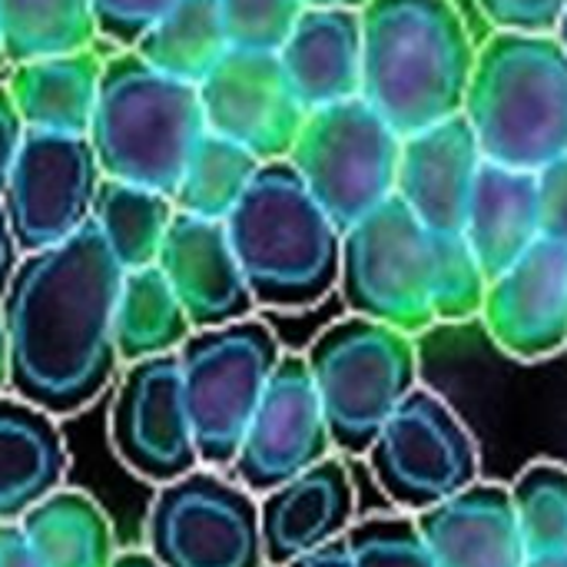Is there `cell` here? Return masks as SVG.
I'll use <instances>...</instances> for the list:
<instances>
[{"label": "cell", "instance_id": "6da1fadb", "mask_svg": "<svg viewBox=\"0 0 567 567\" xmlns=\"http://www.w3.org/2000/svg\"><path fill=\"white\" fill-rule=\"evenodd\" d=\"M120 282L123 269L93 219L20 259L0 302L17 399L47 415H73L103 392L120 359L113 342Z\"/></svg>", "mask_w": 567, "mask_h": 567}, {"label": "cell", "instance_id": "7a4b0ae2", "mask_svg": "<svg viewBox=\"0 0 567 567\" xmlns=\"http://www.w3.org/2000/svg\"><path fill=\"white\" fill-rule=\"evenodd\" d=\"M362 100L405 140L465 106L478 47L452 0H369Z\"/></svg>", "mask_w": 567, "mask_h": 567}, {"label": "cell", "instance_id": "3957f363", "mask_svg": "<svg viewBox=\"0 0 567 567\" xmlns=\"http://www.w3.org/2000/svg\"><path fill=\"white\" fill-rule=\"evenodd\" d=\"M226 233L262 309L302 312L339 286L342 229L312 199L289 159L259 166L229 213Z\"/></svg>", "mask_w": 567, "mask_h": 567}, {"label": "cell", "instance_id": "277c9868", "mask_svg": "<svg viewBox=\"0 0 567 567\" xmlns=\"http://www.w3.org/2000/svg\"><path fill=\"white\" fill-rule=\"evenodd\" d=\"M482 156L538 173L567 156V53L555 33L495 30L462 106Z\"/></svg>", "mask_w": 567, "mask_h": 567}, {"label": "cell", "instance_id": "5b68a950", "mask_svg": "<svg viewBox=\"0 0 567 567\" xmlns=\"http://www.w3.org/2000/svg\"><path fill=\"white\" fill-rule=\"evenodd\" d=\"M206 120L199 90L153 70L136 50L103 60L90 146L106 179L133 183L173 199Z\"/></svg>", "mask_w": 567, "mask_h": 567}, {"label": "cell", "instance_id": "8992f818", "mask_svg": "<svg viewBox=\"0 0 567 567\" xmlns=\"http://www.w3.org/2000/svg\"><path fill=\"white\" fill-rule=\"evenodd\" d=\"M332 445L369 455L392 412L419 389V352L412 336L349 316L332 322L306 352Z\"/></svg>", "mask_w": 567, "mask_h": 567}, {"label": "cell", "instance_id": "52a82bcc", "mask_svg": "<svg viewBox=\"0 0 567 567\" xmlns=\"http://www.w3.org/2000/svg\"><path fill=\"white\" fill-rule=\"evenodd\" d=\"M176 355L199 462L233 468L252 412L282 359L279 339L266 322L243 319L193 332Z\"/></svg>", "mask_w": 567, "mask_h": 567}, {"label": "cell", "instance_id": "ba28073f", "mask_svg": "<svg viewBox=\"0 0 567 567\" xmlns=\"http://www.w3.org/2000/svg\"><path fill=\"white\" fill-rule=\"evenodd\" d=\"M402 136L362 100L312 110L289 153L312 199L346 233L395 196Z\"/></svg>", "mask_w": 567, "mask_h": 567}, {"label": "cell", "instance_id": "9c48e42d", "mask_svg": "<svg viewBox=\"0 0 567 567\" xmlns=\"http://www.w3.org/2000/svg\"><path fill=\"white\" fill-rule=\"evenodd\" d=\"M339 289L352 316L385 322L405 336L435 326L432 233L399 196L342 233Z\"/></svg>", "mask_w": 567, "mask_h": 567}, {"label": "cell", "instance_id": "30bf717a", "mask_svg": "<svg viewBox=\"0 0 567 567\" xmlns=\"http://www.w3.org/2000/svg\"><path fill=\"white\" fill-rule=\"evenodd\" d=\"M375 485L412 515H422L478 482V449L465 422L429 389H415L369 449Z\"/></svg>", "mask_w": 567, "mask_h": 567}, {"label": "cell", "instance_id": "8fae6325", "mask_svg": "<svg viewBox=\"0 0 567 567\" xmlns=\"http://www.w3.org/2000/svg\"><path fill=\"white\" fill-rule=\"evenodd\" d=\"M146 545L163 567L266 565L252 492L213 472H189L159 488L146 518Z\"/></svg>", "mask_w": 567, "mask_h": 567}, {"label": "cell", "instance_id": "7c38bea8", "mask_svg": "<svg viewBox=\"0 0 567 567\" xmlns=\"http://www.w3.org/2000/svg\"><path fill=\"white\" fill-rule=\"evenodd\" d=\"M103 169L86 136L30 133L0 193L23 256L70 239L90 223Z\"/></svg>", "mask_w": 567, "mask_h": 567}, {"label": "cell", "instance_id": "4fadbf2b", "mask_svg": "<svg viewBox=\"0 0 567 567\" xmlns=\"http://www.w3.org/2000/svg\"><path fill=\"white\" fill-rule=\"evenodd\" d=\"M332 435L306 355H282L236 452L233 472L252 495H266L332 455Z\"/></svg>", "mask_w": 567, "mask_h": 567}, {"label": "cell", "instance_id": "5bb4252c", "mask_svg": "<svg viewBox=\"0 0 567 567\" xmlns=\"http://www.w3.org/2000/svg\"><path fill=\"white\" fill-rule=\"evenodd\" d=\"M196 90L209 133L233 140L259 163L289 159L309 110L292 93L276 53L229 50Z\"/></svg>", "mask_w": 567, "mask_h": 567}, {"label": "cell", "instance_id": "9a60e30c", "mask_svg": "<svg viewBox=\"0 0 567 567\" xmlns=\"http://www.w3.org/2000/svg\"><path fill=\"white\" fill-rule=\"evenodd\" d=\"M110 435L120 462L140 478L169 485L199 465L179 355H153L133 362L116 389Z\"/></svg>", "mask_w": 567, "mask_h": 567}, {"label": "cell", "instance_id": "2e32d148", "mask_svg": "<svg viewBox=\"0 0 567 567\" xmlns=\"http://www.w3.org/2000/svg\"><path fill=\"white\" fill-rule=\"evenodd\" d=\"M492 342L522 362L567 349V246L538 239L488 282L482 306Z\"/></svg>", "mask_w": 567, "mask_h": 567}, {"label": "cell", "instance_id": "e0dca14e", "mask_svg": "<svg viewBox=\"0 0 567 567\" xmlns=\"http://www.w3.org/2000/svg\"><path fill=\"white\" fill-rule=\"evenodd\" d=\"M193 332L252 319L256 299L233 252L226 223L176 213L156 256Z\"/></svg>", "mask_w": 567, "mask_h": 567}, {"label": "cell", "instance_id": "ac0fdd59", "mask_svg": "<svg viewBox=\"0 0 567 567\" xmlns=\"http://www.w3.org/2000/svg\"><path fill=\"white\" fill-rule=\"evenodd\" d=\"M485 156L465 113L402 140L395 196L429 233H462Z\"/></svg>", "mask_w": 567, "mask_h": 567}, {"label": "cell", "instance_id": "d6986e66", "mask_svg": "<svg viewBox=\"0 0 567 567\" xmlns=\"http://www.w3.org/2000/svg\"><path fill=\"white\" fill-rule=\"evenodd\" d=\"M355 525V488L339 458H326L309 472L272 488L259 502L262 555L269 567L289 561L349 535Z\"/></svg>", "mask_w": 567, "mask_h": 567}, {"label": "cell", "instance_id": "ffe728a7", "mask_svg": "<svg viewBox=\"0 0 567 567\" xmlns=\"http://www.w3.org/2000/svg\"><path fill=\"white\" fill-rule=\"evenodd\" d=\"M435 567H525L512 488L475 482L462 495L415 515Z\"/></svg>", "mask_w": 567, "mask_h": 567}, {"label": "cell", "instance_id": "44dd1931", "mask_svg": "<svg viewBox=\"0 0 567 567\" xmlns=\"http://www.w3.org/2000/svg\"><path fill=\"white\" fill-rule=\"evenodd\" d=\"M276 56L309 113L355 100L362 96V13L306 7Z\"/></svg>", "mask_w": 567, "mask_h": 567}, {"label": "cell", "instance_id": "7402d4cb", "mask_svg": "<svg viewBox=\"0 0 567 567\" xmlns=\"http://www.w3.org/2000/svg\"><path fill=\"white\" fill-rule=\"evenodd\" d=\"M462 236L482 262L488 282L502 276L542 239L538 176L485 159L468 199Z\"/></svg>", "mask_w": 567, "mask_h": 567}, {"label": "cell", "instance_id": "603a6c76", "mask_svg": "<svg viewBox=\"0 0 567 567\" xmlns=\"http://www.w3.org/2000/svg\"><path fill=\"white\" fill-rule=\"evenodd\" d=\"M103 60L96 50H73L13 63L7 90L30 133L90 136L100 100Z\"/></svg>", "mask_w": 567, "mask_h": 567}, {"label": "cell", "instance_id": "cb8c5ba5", "mask_svg": "<svg viewBox=\"0 0 567 567\" xmlns=\"http://www.w3.org/2000/svg\"><path fill=\"white\" fill-rule=\"evenodd\" d=\"M66 475V445L53 415L23 399H0V525L20 522Z\"/></svg>", "mask_w": 567, "mask_h": 567}, {"label": "cell", "instance_id": "d4e9b609", "mask_svg": "<svg viewBox=\"0 0 567 567\" xmlns=\"http://www.w3.org/2000/svg\"><path fill=\"white\" fill-rule=\"evenodd\" d=\"M23 538L40 567H110L113 532L100 505L70 488H56L20 518Z\"/></svg>", "mask_w": 567, "mask_h": 567}, {"label": "cell", "instance_id": "484cf974", "mask_svg": "<svg viewBox=\"0 0 567 567\" xmlns=\"http://www.w3.org/2000/svg\"><path fill=\"white\" fill-rule=\"evenodd\" d=\"M189 336L193 326L159 266L123 272L113 312V342L123 362L133 365L153 355L179 352Z\"/></svg>", "mask_w": 567, "mask_h": 567}, {"label": "cell", "instance_id": "4316f807", "mask_svg": "<svg viewBox=\"0 0 567 567\" xmlns=\"http://www.w3.org/2000/svg\"><path fill=\"white\" fill-rule=\"evenodd\" d=\"M153 70L199 86L233 50L216 0H179L133 47Z\"/></svg>", "mask_w": 567, "mask_h": 567}, {"label": "cell", "instance_id": "83f0119b", "mask_svg": "<svg viewBox=\"0 0 567 567\" xmlns=\"http://www.w3.org/2000/svg\"><path fill=\"white\" fill-rule=\"evenodd\" d=\"M173 216L176 206L169 196L106 176L96 189L93 213H90L93 226L100 229L106 249L113 252L123 272L156 266Z\"/></svg>", "mask_w": 567, "mask_h": 567}, {"label": "cell", "instance_id": "f1b7e54d", "mask_svg": "<svg viewBox=\"0 0 567 567\" xmlns=\"http://www.w3.org/2000/svg\"><path fill=\"white\" fill-rule=\"evenodd\" d=\"M259 166L262 163L249 150L206 130L203 140L193 146L179 186L173 193L176 213L226 223L229 213L246 196V189L252 186Z\"/></svg>", "mask_w": 567, "mask_h": 567}, {"label": "cell", "instance_id": "f546056e", "mask_svg": "<svg viewBox=\"0 0 567 567\" xmlns=\"http://www.w3.org/2000/svg\"><path fill=\"white\" fill-rule=\"evenodd\" d=\"M93 37V0H0V40L7 63L86 50Z\"/></svg>", "mask_w": 567, "mask_h": 567}, {"label": "cell", "instance_id": "4dcf8cb0", "mask_svg": "<svg viewBox=\"0 0 567 567\" xmlns=\"http://www.w3.org/2000/svg\"><path fill=\"white\" fill-rule=\"evenodd\" d=\"M512 488L515 522L528 558L567 551V468L558 462L528 465Z\"/></svg>", "mask_w": 567, "mask_h": 567}, {"label": "cell", "instance_id": "1f68e13d", "mask_svg": "<svg viewBox=\"0 0 567 567\" xmlns=\"http://www.w3.org/2000/svg\"><path fill=\"white\" fill-rule=\"evenodd\" d=\"M488 276L462 233H432V312L435 322L482 316Z\"/></svg>", "mask_w": 567, "mask_h": 567}, {"label": "cell", "instance_id": "d6a6232c", "mask_svg": "<svg viewBox=\"0 0 567 567\" xmlns=\"http://www.w3.org/2000/svg\"><path fill=\"white\" fill-rule=\"evenodd\" d=\"M352 567H435L415 515H379L349 528Z\"/></svg>", "mask_w": 567, "mask_h": 567}, {"label": "cell", "instance_id": "836d02e7", "mask_svg": "<svg viewBox=\"0 0 567 567\" xmlns=\"http://www.w3.org/2000/svg\"><path fill=\"white\" fill-rule=\"evenodd\" d=\"M219 17L233 50H262L279 53L299 13L302 0H216Z\"/></svg>", "mask_w": 567, "mask_h": 567}, {"label": "cell", "instance_id": "e575fe53", "mask_svg": "<svg viewBox=\"0 0 567 567\" xmlns=\"http://www.w3.org/2000/svg\"><path fill=\"white\" fill-rule=\"evenodd\" d=\"M179 0H93L96 33L120 50H133L140 37Z\"/></svg>", "mask_w": 567, "mask_h": 567}, {"label": "cell", "instance_id": "d590c367", "mask_svg": "<svg viewBox=\"0 0 567 567\" xmlns=\"http://www.w3.org/2000/svg\"><path fill=\"white\" fill-rule=\"evenodd\" d=\"M495 30L555 33L567 0H475Z\"/></svg>", "mask_w": 567, "mask_h": 567}, {"label": "cell", "instance_id": "8d00e7d4", "mask_svg": "<svg viewBox=\"0 0 567 567\" xmlns=\"http://www.w3.org/2000/svg\"><path fill=\"white\" fill-rule=\"evenodd\" d=\"M538 176V209H542V239L567 246V156L548 163Z\"/></svg>", "mask_w": 567, "mask_h": 567}, {"label": "cell", "instance_id": "74e56055", "mask_svg": "<svg viewBox=\"0 0 567 567\" xmlns=\"http://www.w3.org/2000/svg\"><path fill=\"white\" fill-rule=\"evenodd\" d=\"M23 136H27V126L13 106V96L7 90V83H0V193L7 186V176L17 163V153L23 146Z\"/></svg>", "mask_w": 567, "mask_h": 567}, {"label": "cell", "instance_id": "f35d334b", "mask_svg": "<svg viewBox=\"0 0 567 567\" xmlns=\"http://www.w3.org/2000/svg\"><path fill=\"white\" fill-rule=\"evenodd\" d=\"M0 567H40L37 555L30 551L20 522L0 525Z\"/></svg>", "mask_w": 567, "mask_h": 567}, {"label": "cell", "instance_id": "ab89813d", "mask_svg": "<svg viewBox=\"0 0 567 567\" xmlns=\"http://www.w3.org/2000/svg\"><path fill=\"white\" fill-rule=\"evenodd\" d=\"M20 266V246L13 239V229H10V219H7V209H3V199H0V302L13 282V272Z\"/></svg>", "mask_w": 567, "mask_h": 567}, {"label": "cell", "instance_id": "60d3db41", "mask_svg": "<svg viewBox=\"0 0 567 567\" xmlns=\"http://www.w3.org/2000/svg\"><path fill=\"white\" fill-rule=\"evenodd\" d=\"M286 567H352L349 538L342 535V538H336V542H329V545H322V548H316V551H309V555H302L296 561H289Z\"/></svg>", "mask_w": 567, "mask_h": 567}, {"label": "cell", "instance_id": "b9f144b4", "mask_svg": "<svg viewBox=\"0 0 567 567\" xmlns=\"http://www.w3.org/2000/svg\"><path fill=\"white\" fill-rule=\"evenodd\" d=\"M10 385V342H7V326L0 312V389Z\"/></svg>", "mask_w": 567, "mask_h": 567}, {"label": "cell", "instance_id": "7bdbcfd3", "mask_svg": "<svg viewBox=\"0 0 567 567\" xmlns=\"http://www.w3.org/2000/svg\"><path fill=\"white\" fill-rule=\"evenodd\" d=\"M110 567H163L153 555H140V551H130V555H120V558H113V565Z\"/></svg>", "mask_w": 567, "mask_h": 567}, {"label": "cell", "instance_id": "ee69618b", "mask_svg": "<svg viewBox=\"0 0 567 567\" xmlns=\"http://www.w3.org/2000/svg\"><path fill=\"white\" fill-rule=\"evenodd\" d=\"M306 7H352V10H362L369 0H302Z\"/></svg>", "mask_w": 567, "mask_h": 567}, {"label": "cell", "instance_id": "f6af8a7d", "mask_svg": "<svg viewBox=\"0 0 567 567\" xmlns=\"http://www.w3.org/2000/svg\"><path fill=\"white\" fill-rule=\"evenodd\" d=\"M525 567H567V551L565 555H548V558H528Z\"/></svg>", "mask_w": 567, "mask_h": 567}, {"label": "cell", "instance_id": "bcb514c9", "mask_svg": "<svg viewBox=\"0 0 567 567\" xmlns=\"http://www.w3.org/2000/svg\"><path fill=\"white\" fill-rule=\"evenodd\" d=\"M555 37H558V43L565 47V53H567V3H565V13H561V20H558V27H555Z\"/></svg>", "mask_w": 567, "mask_h": 567}, {"label": "cell", "instance_id": "7dc6e473", "mask_svg": "<svg viewBox=\"0 0 567 567\" xmlns=\"http://www.w3.org/2000/svg\"><path fill=\"white\" fill-rule=\"evenodd\" d=\"M7 66V50H3V40H0V70Z\"/></svg>", "mask_w": 567, "mask_h": 567}]
</instances>
